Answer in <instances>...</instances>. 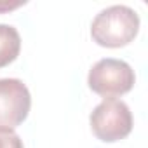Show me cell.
<instances>
[{"label":"cell","instance_id":"277c9868","mask_svg":"<svg viewBox=\"0 0 148 148\" xmlns=\"http://www.w3.org/2000/svg\"><path fill=\"white\" fill-rule=\"evenodd\" d=\"M32 108V94L19 79H0V129L14 131Z\"/></svg>","mask_w":148,"mask_h":148},{"label":"cell","instance_id":"3957f363","mask_svg":"<svg viewBox=\"0 0 148 148\" xmlns=\"http://www.w3.org/2000/svg\"><path fill=\"white\" fill-rule=\"evenodd\" d=\"M91 131L103 143L124 139L132 131V113L120 99H103L89 117Z\"/></svg>","mask_w":148,"mask_h":148},{"label":"cell","instance_id":"5b68a950","mask_svg":"<svg viewBox=\"0 0 148 148\" xmlns=\"http://www.w3.org/2000/svg\"><path fill=\"white\" fill-rule=\"evenodd\" d=\"M21 51V37L19 32L11 26L0 23V68L11 64Z\"/></svg>","mask_w":148,"mask_h":148},{"label":"cell","instance_id":"8992f818","mask_svg":"<svg viewBox=\"0 0 148 148\" xmlns=\"http://www.w3.org/2000/svg\"><path fill=\"white\" fill-rule=\"evenodd\" d=\"M0 148H25L21 138L11 129H0Z\"/></svg>","mask_w":148,"mask_h":148},{"label":"cell","instance_id":"7a4b0ae2","mask_svg":"<svg viewBox=\"0 0 148 148\" xmlns=\"http://www.w3.org/2000/svg\"><path fill=\"white\" fill-rule=\"evenodd\" d=\"M136 82L134 70L129 63L115 58H103L89 70V89L105 99H117L127 94Z\"/></svg>","mask_w":148,"mask_h":148},{"label":"cell","instance_id":"52a82bcc","mask_svg":"<svg viewBox=\"0 0 148 148\" xmlns=\"http://www.w3.org/2000/svg\"><path fill=\"white\" fill-rule=\"evenodd\" d=\"M21 5V2H16V4H0V11H11L14 7Z\"/></svg>","mask_w":148,"mask_h":148},{"label":"cell","instance_id":"6da1fadb","mask_svg":"<svg viewBox=\"0 0 148 148\" xmlns=\"http://www.w3.org/2000/svg\"><path fill=\"white\" fill-rule=\"evenodd\" d=\"M139 32V16L127 5H110L96 14L91 37L101 47L119 49L131 44Z\"/></svg>","mask_w":148,"mask_h":148}]
</instances>
